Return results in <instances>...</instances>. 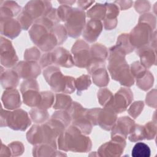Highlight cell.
I'll use <instances>...</instances> for the list:
<instances>
[{
  "mask_svg": "<svg viewBox=\"0 0 157 157\" xmlns=\"http://www.w3.org/2000/svg\"><path fill=\"white\" fill-rule=\"evenodd\" d=\"M63 132L58 140V146L61 150L75 152H86L91 149V143L88 137L81 135V132L75 126L70 127Z\"/></svg>",
  "mask_w": 157,
  "mask_h": 157,
  "instance_id": "6da1fadb",
  "label": "cell"
},
{
  "mask_svg": "<svg viewBox=\"0 0 157 157\" xmlns=\"http://www.w3.org/2000/svg\"><path fill=\"white\" fill-rule=\"evenodd\" d=\"M44 75L52 88L55 91L72 93L74 91V80L71 77H63L58 68L50 67L44 71Z\"/></svg>",
  "mask_w": 157,
  "mask_h": 157,
  "instance_id": "7a4b0ae2",
  "label": "cell"
},
{
  "mask_svg": "<svg viewBox=\"0 0 157 157\" xmlns=\"http://www.w3.org/2000/svg\"><path fill=\"white\" fill-rule=\"evenodd\" d=\"M1 124L4 123V126H8L15 130H25L30 125L31 121L29 119L26 112L21 109L13 112L4 111L1 112Z\"/></svg>",
  "mask_w": 157,
  "mask_h": 157,
  "instance_id": "3957f363",
  "label": "cell"
},
{
  "mask_svg": "<svg viewBox=\"0 0 157 157\" xmlns=\"http://www.w3.org/2000/svg\"><path fill=\"white\" fill-rule=\"evenodd\" d=\"M38 86L34 80H28L23 82L21 86L24 102L29 106L39 105L41 98L37 92Z\"/></svg>",
  "mask_w": 157,
  "mask_h": 157,
  "instance_id": "277c9868",
  "label": "cell"
},
{
  "mask_svg": "<svg viewBox=\"0 0 157 157\" xmlns=\"http://www.w3.org/2000/svg\"><path fill=\"white\" fill-rule=\"evenodd\" d=\"M125 146L124 139L119 136H113V139L104 145L99 149L100 156H120Z\"/></svg>",
  "mask_w": 157,
  "mask_h": 157,
  "instance_id": "5b68a950",
  "label": "cell"
},
{
  "mask_svg": "<svg viewBox=\"0 0 157 157\" xmlns=\"http://www.w3.org/2000/svg\"><path fill=\"white\" fill-rule=\"evenodd\" d=\"M123 92L120 90L116 93L115 98L111 100L110 104L107 105V107H112V109L114 112L120 113L121 112L124 111L126 107L130 104L132 96L130 90L122 89Z\"/></svg>",
  "mask_w": 157,
  "mask_h": 157,
  "instance_id": "8992f818",
  "label": "cell"
},
{
  "mask_svg": "<svg viewBox=\"0 0 157 157\" xmlns=\"http://www.w3.org/2000/svg\"><path fill=\"white\" fill-rule=\"evenodd\" d=\"M20 77L31 78L36 77L40 72L39 66L34 61L20 62L13 69Z\"/></svg>",
  "mask_w": 157,
  "mask_h": 157,
  "instance_id": "52a82bcc",
  "label": "cell"
},
{
  "mask_svg": "<svg viewBox=\"0 0 157 157\" xmlns=\"http://www.w3.org/2000/svg\"><path fill=\"white\" fill-rule=\"evenodd\" d=\"M75 13H71L69 17L67 22L66 23L67 30L71 37H77L80 34L81 31L84 26L85 18L78 20L83 13L81 10H74Z\"/></svg>",
  "mask_w": 157,
  "mask_h": 157,
  "instance_id": "ba28073f",
  "label": "cell"
},
{
  "mask_svg": "<svg viewBox=\"0 0 157 157\" xmlns=\"http://www.w3.org/2000/svg\"><path fill=\"white\" fill-rule=\"evenodd\" d=\"M4 44L1 42V46L4 47V49L1 48V64L7 67H11L15 64L17 61V57L15 55V52L10 42L6 39L1 37Z\"/></svg>",
  "mask_w": 157,
  "mask_h": 157,
  "instance_id": "9c48e42d",
  "label": "cell"
},
{
  "mask_svg": "<svg viewBox=\"0 0 157 157\" xmlns=\"http://www.w3.org/2000/svg\"><path fill=\"white\" fill-rule=\"evenodd\" d=\"M49 54L52 63H55L65 67H71L74 65V63L70 53L64 48H58Z\"/></svg>",
  "mask_w": 157,
  "mask_h": 157,
  "instance_id": "30bf717a",
  "label": "cell"
},
{
  "mask_svg": "<svg viewBox=\"0 0 157 157\" xmlns=\"http://www.w3.org/2000/svg\"><path fill=\"white\" fill-rule=\"evenodd\" d=\"M134 123L128 117H121L118 120L117 126L113 127L112 136H119L126 139V135L132 131L134 127Z\"/></svg>",
  "mask_w": 157,
  "mask_h": 157,
  "instance_id": "8fae6325",
  "label": "cell"
},
{
  "mask_svg": "<svg viewBox=\"0 0 157 157\" xmlns=\"http://www.w3.org/2000/svg\"><path fill=\"white\" fill-rule=\"evenodd\" d=\"M102 30V24L99 20H90L83 30V36L88 41L92 42L96 40Z\"/></svg>",
  "mask_w": 157,
  "mask_h": 157,
  "instance_id": "7c38bea8",
  "label": "cell"
},
{
  "mask_svg": "<svg viewBox=\"0 0 157 157\" xmlns=\"http://www.w3.org/2000/svg\"><path fill=\"white\" fill-rule=\"evenodd\" d=\"M2 101L4 107L7 109H15L21 105L18 93L15 89L13 88L7 89L4 92L2 96Z\"/></svg>",
  "mask_w": 157,
  "mask_h": 157,
  "instance_id": "4fadbf2b",
  "label": "cell"
},
{
  "mask_svg": "<svg viewBox=\"0 0 157 157\" xmlns=\"http://www.w3.org/2000/svg\"><path fill=\"white\" fill-rule=\"evenodd\" d=\"M4 21L1 20V33L6 36L13 38L17 36L20 32V26L19 23L13 19H4Z\"/></svg>",
  "mask_w": 157,
  "mask_h": 157,
  "instance_id": "5bb4252c",
  "label": "cell"
},
{
  "mask_svg": "<svg viewBox=\"0 0 157 157\" xmlns=\"http://www.w3.org/2000/svg\"><path fill=\"white\" fill-rule=\"evenodd\" d=\"M17 74L13 71H7L1 74V84L4 88L11 89L18 85Z\"/></svg>",
  "mask_w": 157,
  "mask_h": 157,
  "instance_id": "9a60e30c",
  "label": "cell"
},
{
  "mask_svg": "<svg viewBox=\"0 0 157 157\" xmlns=\"http://www.w3.org/2000/svg\"><path fill=\"white\" fill-rule=\"evenodd\" d=\"M151 151L149 147L143 142H137L134 146L131 155L133 157H149Z\"/></svg>",
  "mask_w": 157,
  "mask_h": 157,
  "instance_id": "2e32d148",
  "label": "cell"
},
{
  "mask_svg": "<svg viewBox=\"0 0 157 157\" xmlns=\"http://www.w3.org/2000/svg\"><path fill=\"white\" fill-rule=\"evenodd\" d=\"M93 78L95 84L99 86H105L109 83V77L104 67L94 71L93 73Z\"/></svg>",
  "mask_w": 157,
  "mask_h": 157,
  "instance_id": "e0dca14e",
  "label": "cell"
},
{
  "mask_svg": "<svg viewBox=\"0 0 157 157\" xmlns=\"http://www.w3.org/2000/svg\"><path fill=\"white\" fill-rule=\"evenodd\" d=\"M71 99L69 96L63 94H56V102L53 105L54 109H66L69 107Z\"/></svg>",
  "mask_w": 157,
  "mask_h": 157,
  "instance_id": "ac0fdd59",
  "label": "cell"
},
{
  "mask_svg": "<svg viewBox=\"0 0 157 157\" xmlns=\"http://www.w3.org/2000/svg\"><path fill=\"white\" fill-rule=\"evenodd\" d=\"M91 84L90 77L88 75H82L80 77L78 78L76 80V82L75 83V86L78 89V93L80 92L82 90L87 89L88 86H89Z\"/></svg>",
  "mask_w": 157,
  "mask_h": 157,
  "instance_id": "d6986e66",
  "label": "cell"
},
{
  "mask_svg": "<svg viewBox=\"0 0 157 157\" xmlns=\"http://www.w3.org/2000/svg\"><path fill=\"white\" fill-rule=\"evenodd\" d=\"M42 95L44 96L41 98V102L40 105H39V108L41 109H47L50 107L51 104H52L53 100V95L52 94L51 92H43L42 93Z\"/></svg>",
  "mask_w": 157,
  "mask_h": 157,
  "instance_id": "ffe728a7",
  "label": "cell"
},
{
  "mask_svg": "<svg viewBox=\"0 0 157 157\" xmlns=\"http://www.w3.org/2000/svg\"><path fill=\"white\" fill-rule=\"evenodd\" d=\"M9 147L12 149V153H13L12 156L20 155L23 151V146L19 142H14L10 144Z\"/></svg>",
  "mask_w": 157,
  "mask_h": 157,
  "instance_id": "44dd1931",
  "label": "cell"
}]
</instances>
